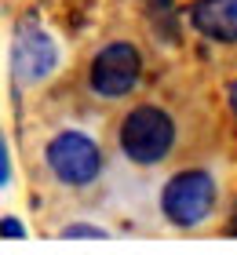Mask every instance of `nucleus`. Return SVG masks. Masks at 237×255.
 Wrapping results in <instances>:
<instances>
[{
	"label": "nucleus",
	"instance_id": "7ed1b4c3",
	"mask_svg": "<svg viewBox=\"0 0 237 255\" xmlns=\"http://www.w3.org/2000/svg\"><path fill=\"white\" fill-rule=\"evenodd\" d=\"M44 164L62 186L84 190L102 175V146L84 131H58L44 146Z\"/></svg>",
	"mask_w": 237,
	"mask_h": 255
},
{
	"label": "nucleus",
	"instance_id": "9b49d317",
	"mask_svg": "<svg viewBox=\"0 0 237 255\" xmlns=\"http://www.w3.org/2000/svg\"><path fill=\"white\" fill-rule=\"evenodd\" d=\"M230 106H234V113H237V80L230 84Z\"/></svg>",
	"mask_w": 237,
	"mask_h": 255
},
{
	"label": "nucleus",
	"instance_id": "f257e3e1",
	"mask_svg": "<svg viewBox=\"0 0 237 255\" xmlns=\"http://www.w3.org/2000/svg\"><path fill=\"white\" fill-rule=\"evenodd\" d=\"M117 142L132 164H142V168L161 164L175 146V121L161 106H135L124 113Z\"/></svg>",
	"mask_w": 237,
	"mask_h": 255
},
{
	"label": "nucleus",
	"instance_id": "0eeeda50",
	"mask_svg": "<svg viewBox=\"0 0 237 255\" xmlns=\"http://www.w3.org/2000/svg\"><path fill=\"white\" fill-rule=\"evenodd\" d=\"M66 241H102L106 237V226H95V223H66L58 230Z\"/></svg>",
	"mask_w": 237,
	"mask_h": 255
},
{
	"label": "nucleus",
	"instance_id": "f03ea898",
	"mask_svg": "<svg viewBox=\"0 0 237 255\" xmlns=\"http://www.w3.org/2000/svg\"><path fill=\"white\" fill-rule=\"evenodd\" d=\"M216 212V179L201 168H186L164 182L161 190V215L175 230H197Z\"/></svg>",
	"mask_w": 237,
	"mask_h": 255
},
{
	"label": "nucleus",
	"instance_id": "9d476101",
	"mask_svg": "<svg viewBox=\"0 0 237 255\" xmlns=\"http://www.w3.org/2000/svg\"><path fill=\"white\" fill-rule=\"evenodd\" d=\"M227 234L237 237V208H234V215H230V223H227Z\"/></svg>",
	"mask_w": 237,
	"mask_h": 255
},
{
	"label": "nucleus",
	"instance_id": "39448f33",
	"mask_svg": "<svg viewBox=\"0 0 237 255\" xmlns=\"http://www.w3.org/2000/svg\"><path fill=\"white\" fill-rule=\"evenodd\" d=\"M11 62H15V77H18V80H26V84H37V80H44V77L55 69V62H58L55 40L47 37L40 26L26 22V26H18V33H15Z\"/></svg>",
	"mask_w": 237,
	"mask_h": 255
},
{
	"label": "nucleus",
	"instance_id": "20e7f679",
	"mask_svg": "<svg viewBox=\"0 0 237 255\" xmlns=\"http://www.w3.org/2000/svg\"><path fill=\"white\" fill-rule=\"evenodd\" d=\"M142 77V55L135 44H106V48L91 59L88 69V84L99 99H124L128 91H135Z\"/></svg>",
	"mask_w": 237,
	"mask_h": 255
},
{
	"label": "nucleus",
	"instance_id": "1a4fd4ad",
	"mask_svg": "<svg viewBox=\"0 0 237 255\" xmlns=\"http://www.w3.org/2000/svg\"><path fill=\"white\" fill-rule=\"evenodd\" d=\"M0 186H11V153H7V138H0Z\"/></svg>",
	"mask_w": 237,
	"mask_h": 255
},
{
	"label": "nucleus",
	"instance_id": "6e6552de",
	"mask_svg": "<svg viewBox=\"0 0 237 255\" xmlns=\"http://www.w3.org/2000/svg\"><path fill=\"white\" fill-rule=\"evenodd\" d=\"M0 230H4L7 241H22V237H26V226H22L18 215H4V219H0Z\"/></svg>",
	"mask_w": 237,
	"mask_h": 255
},
{
	"label": "nucleus",
	"instance_id": "423d86ee",
	"mask_svg": "<svg viewBox=\"0 0 237 255\" xmlns=\"http://www.w3.org/2000/svg\"><path fill=\"white\" fill-rule=\"evenodd\" d=\"M190 22L208 40L234 44L237 40V0H194Z\"/></svg>",
	"mask_w": 237,
	"mask_h": 255
}]
</instances>
